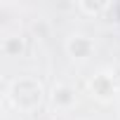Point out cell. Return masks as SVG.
Returning <instances> with one entry per match:
<instances>
[{
	"mask_svg": "<svg viewBox=\"0 0 120 120\" xmlns=\"http://www.w3.org/2000/svg\"><path fill=\"white\" fill-rule=\"evenodd\" d=\"M14 101L21 106V108H33L35 104H40V97H42V87L35 82V80H19L14 85Z\"/></svg>",
	"mask_w": 120,
	"mask_h": 120,
	"instance_id": "cell-1",
	"label": "cell"
},
{
	"mask_svg": "<svg viewBox=\"0 0 120 120\" xmlns=\"http://www.w3.org/2000/svg\"><path fill=\"white\" fill-rule=\"evenodd\" d=\"M92 92H94L99 99H111V97L115 94V85H113V80H111L108 75H97V78L92 80Z\"/></svg>",
	"mask_w": 120,
	"mask_h": 120,
	"instance_id": "cell-2",
	"label": "cell"
},
{
	"mask_svg": "<svg viewBox=\"0 0 120 120\" xmlns=\"http://www.w3.org/2000/svg\"><path fill=\"white\" fill-rule=\"evenodd\" d=\"M68 52H71L73 56H78V59H85V56L92 52V42H90L87 38L78 35V38H73V40L68 42Z\"/></svg>",
	"mask_w": 120,
	"mask_h": 120,
	"instance_id": "cell-3",
	"label": "cell"
},
{
	"mask_svg": "<svg viewBox=\"0 0 120 120\" xmlns=\"http://www.w3.org/2000/svg\"><path fill=\"white\" fill-rule=\"evenodd\" d=\"M73 101H75V92H73L71 87L61 85V87L54 90V104H59V106H71Z\"/></svg>",
	"mask_w": 120,
	"mask_h": 120,
	"instance_id": "cell-4",
	"label": "cell"
},
{
	"mask_svg": "<svg viewBox=\"0 0 120 120\" xmlns=\"http://www.w3.org/2000/svg\"><path fill=\"white\" fill-rule=\"evenodd\" d=\"M21 47H24V45H21V40H19V38H7V40H5V52H7V54L21 52Z\"/></svg>",
	"mask_w": 120,
	"mask_h": 120,
	"instance_id": "cell-5",
	"label": "cell"
},
{
	"mask_svg": "<svg viewBox=\"0 0 120 120\" xmlns=\"http://www.w3.org/2000/svg\"><path fill=\"white\" fill-rule=\"evenodd\" d=\"M80 7L85 10V12H101V10H106V5L104 3H80Z\"/></svg>",
	"mask_w": 120,
	"mask_h": 120,
	"instance_id": "cell-6",
	"label": "cell"
}]
</instances>
